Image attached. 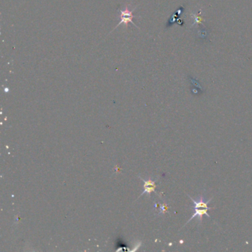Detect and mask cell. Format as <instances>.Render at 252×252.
<instances>
[{"mask_svg": "<svg viewBox=\"0 0 252 252\" xmlns=\"http://www.w3.org/2000/svg\"><path fill=\"white\" fill-rule=\"evenodd\" d=\"M188 196L189 197L191 200H192L194 204V214L190 217V219H189L188 221H187V223L184 225V226L185 225H186L187 223H189L192 219L195 218V217H198V219H199V221H200V223H201V222H202V219H203V215H206L207 217L211 218L210 215L208 214V211H209V210H210V209H211L212 208L209 207V203L211 202V200H212V198L209 199V200L207 201H204L203 198H200L198 200H195L192 198V197H190L189 195H188Z\"/></svg>", "mask_w": 252, "mask_h": 252, "instance_id": "1", "label": "cell"}, {"mask_svg": "<svg viewBox=\"0 0 252 252\" xmlns=\"http://www.w3.org/2000/svg\"><path fill=\"white\" fill-rule=\"evenodd\" d=\"M135 9H136V7L135 8H133V10H129V7H128V6H127V7H126L124 11H122V10L119 9L118 11H119L120 13H121V22H120L119 23L117 24V26L115 28H114L113 30H115L117 28H118L120 25H121L122 24H123L126 26V27H127L128 24H129V23H132L134 26H135L136 28H138V26L136 25V24L133 22V11H135ZM113 30H112V31L109 33H113Z\"/></svg>", "mask_w": 252, "mask_h": 252, "instance_id": "2", "label": "cell"}, {"mask_svg": "<svg viewBox=\"0 0 252 252\" xmlns=\"http://www.w3.org/2000/svg\"><path fill=\"white\" fill-rule=\"evenodd\" d=\"M144 188H145V190H144V193L147 192L148 194H150L152 192H154V189L156 188V185L154 184V181H152V180H148V181H145V184H144Z\"/></svg>", "mask_w": 252, "mask_h": 252, "instance_id": "3", "label": "cell"}]
</instances>
